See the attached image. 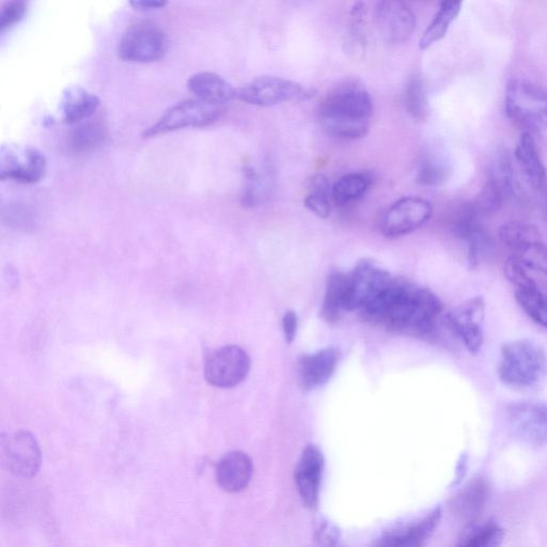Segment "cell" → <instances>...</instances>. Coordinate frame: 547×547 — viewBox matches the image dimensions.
Listing matches in <instances>:
<instances>
[{
  "label": "cell",
  "mask_w": 547,
  "mask_h": 547,
  "mask_svg": "<svg viewBox=\"0 0 547 547\" xmlns=\"http://www.w3.org/2000/svg\"><path fill=\"white\" fill-rule=\"evenodd\" d=\"M366 317L390 330L412 337L428 338L439 327L443 305L426 288L394 279L364 310Z\"/></svg>",
  "instance_id": "cell-1"
},
{
  "label": "cell",
  "mask_w": 547,
  "mask_h": 547,
  "mask_svg": "<svg viewBox=\"0 0 547 547\" xmlns=\"http://www.w3.org/2000/svg\"><path fill=\"white\" fill-rule=\"evenodd\" d=\"M372 114L370 93L356 82H345L334 87L318 108V118L323 130L340 140L365 137L370 128Z\"/></svg>",
  "instance_id": "cell-2"
},
{
  "label": "cell",
  "mask_w": 547,
  "mask_h": 547,
  "mask_svg": "<svg viewBox=\"0 0 547 547\" xmlns=\"http://www.w3.org/2000/svg\"><path fill=\"white\" fill-rule=\"evenodd\" d=\"M498 375L512 388L538 387L547 377V353L535 340L510 341L500 350Z\"/></svg>",
  "instance_id": "cell-3"
},
{
  "label": "cell",
  "mask_w": 547,
  "mask_h": 547,
  "mask_svg": "<svg viewBox=\"0 0 547 547\" xmlns=\"http://www.w3.org/2000/svg\"><path fill=\"white\" fill-rule=\"evenodd\" d=\"M508 118L523 130L535 134L547 129V89L535 83L515 80L505 95Z\"/></svg>",
  "instance_id": "cell-4"
},
{
  "label": "cell",
  "mask_w": 547,
  "mask_h": 547,
  "mask_svg": "<svg viewBox=\"0 0 547 547\" xmlns=\"http://www.w3.org/2000/svg\"><path fill=\"white\" fill-rule=\"evenodd\" d=\"M314 96V90L278 76H260L237 89L238 100L259 107L306 101Z\"/></svg>",
  "instance_id": "cell-5"
},
{
  "label": "cell",
  "mask_w": 547,
  "mask_h": 547,
  "mask_svg": "<svg viewBox=\"0 0 547 547\" xmlns=\"http://www.w3.org/2000/svg\"><path fill=\"white\" fill-rule=\"evenodd\" d=\"M225 106L214 105L200 100H185L170 107L168 111L144 132L145 138H152L186 128H203L220 119Z\"/></svg>",
  "instance_id": "cell-6"
},
{
  "label": "cell",
  "mask_w": 547,
  "mask_h": 547,
  "mask_svg": "<svg viewBox=\"0 0 547 547\" xmlns=\"http://www.w3.org/2000/svg\"><path fill=\"white\" fill-rule=\"evenodd\" d=\"M0 461L14 476L24 479L36 477L42 463L36 437L24 430L4 433L0 437Z\"/></svg>",
  "instance_id": "cell-7"
},
{
  "label": "cell",
  "mask_w": 547,
  "mask_h": 547,
  "mask_svg": "<svg viewBox=\"0 0 547 547\" xmlns=\"http://www.w3.org/2000/svg\"><path fill=\"white\" fill-rule=\"evenodd\" d=\"M167 50L165 31L151 23H140L129 28L118 46L119 57L133 64H151L163 58Z\"/></svg>",
  "instance_id": "cell-8"
},
{
  "label": "cell",
  "mask_w": 547,
  "mask_h": 547,
  "mask_svg": "<svg viewBox=\"0 0 547 547\" xmlns=\"http://www.w3.org/2000/svg\"><path fill=\"white\" fill-rule=\"evenodd\" d=\"M48 168L44 154L29 145L8 144L0 149V179L23 184L41 181Z\"/></svg>",
  "instance_id": "cell-9"
},
{
  "label": "cell",
  "mask_w": 547,
  "mask_h": 547,
  "mask_svg": "<svg viewBox=\"0 0 547 547\" xmlns=\"http://www.w3.org/2000/svg\"><path fill=\"white\" fill-rule=\"evenodd\" d=\"M392 276L378 263L363 260L347 275L345 308L348 311L364 310L384 291Z\"/></svg>",
  "instance_id": "cell-10"
},
{
  "label": "cell",
  "mask_w": 547,
  "mask_h": 547,
  "mask_svg": "<svg viewBox=\"0 0 547 547\" xmlns=\"http://www.w3.org/2000/svg\"><path fill=\"white\" fill-rule=\"evenodd\" d=\"M247 352L238 346H225L214 351L205 364L206 381L217 388H232L241 384L250 370Z\"/></svg>",
  "instance_id": "cell-11"
},
{
  "label": "cell",
  "mask_w": 547,
  "mask_h": 547,
  "mask_svg": "<svg viewBox=\"0 0 547 547\" xmlns=\"http://www.w3.org/2000/svg\"><path fill=\"white\" fill-rule=\"evenodd\" d=\"M431 203L419 197H405L394 203L383 216L382 232L386 238L396 239L410 234L430 221Z\"/></svg>",
  "instance_id": "cell-12"
},
{
  "label": "cell",
  "mask_w": 547,
  "mask_h": 547,
  "mask_svg": "<svg viewBox=\"0 0 547 547\" xmlns=\"http://www.w3.org/2000/svg\"><path fill=\"white\" fill-rule=\"evenodd\" d=\"M507 418L514 434L524 443L547 445V405L538 402H515L507 408Z\"/></svg>",
  "instance_id": "cell-13"
},
{
  "label": "cell",
  "mask_w": 547,
  "mask_h": 547,
  "mask_svg": "<svg viewBox=\"0 0 547 547\" xmlns=\"http://www.w3.org/2000/svg\"><path fill=\"white\" fill-rule=\"evenodd\" d=\"M484 315H486V304L479 296L459 305L448 315L452 330L472 354H478L483 346Z\"/></svg>",
  "instance_id": "cell-14"
},
{
  "label": "cell",
  "mask_w": 547,
  "mask_h": 547,
  "mask_svg": "<svg viewBox=\"0 0 547 547\" xmlns=\"http://www.w3.org/2000/svg\"><path fill=\"white\" fill-rule=\"evenodd\" d=\"M375 22L382 38L390 44L409 40L416 28L413 11L408 5L397 0H386L377 5Z\"/></svg>",
  "instance_id": "cell-15"
},
{
  "label": "cell",
  "mask_w": 547,
  "mask_h": 547,
  "mask_svg": "<svg viewBox=\"0 0 547 547\" xmlns=\"http://www.w3.org/2000/svg\"><path fill=\"white\" fill-rule=\"evenodd\" d=\"M325 461L322 451L315 445L305 448L295 470V482L303 503L309 509L319 505Z\"/></svg>",
  "instance_id": "cell-16"
},
{
  "label": "cell",
  "mask_w": 547,
  "mask_h": 547,
  "mask_svg": "<svg viewBox=\"0 0 547 547\" xmlns=\"http://www.w3.org/2000/svg\"><path fill=\"white\" fill-rule=\"evenodd\" d=\"M441 519L442 509L437 507L416 523L389 531L374 541L371 547H424Z\"/></svg>",
  "instance_id": "cell-17"
},
{
  "label": "cell",
  "mask_w": 547,
  "mask_h": 547,
  "mask_svg": "<svg viewBox=\"0 0 547 547\" xmlns=\"http://www.w3.org/2000/svg\"><path fill=\"white\" fill-rule=\"evenodd\" d=\"M254 466L252 460L242 451H231L216 467L218 486L228 493H239L252 481Z\"/></svg>",
  "instance_id": "cell-18"
},
{
  "label": "cell",
  "mask_w": 547,
  "mask_h": 547,
  "mask_svg": "<svg viewBox=\"0 0 547 547\" xmlns=\"http://www.w3.org/2000/svg\"><path fill=\"white\" fill-rule=\"evenodd\" d=\"M338 362L339 352L334 348L322 349L303 356L299 365L303 389L311 390L324 385L333 377Z\"/></svg>",
  "instance_id": "cell-19"
},
{
  "label": "cell",
  "mask_w": 547,
  "mask_h": 547,
  "mask_svg": "<svg viewBox=\"0 0 547 547\" xmlns=\"http://www.w3.org/2000/svg\"><path fill=\"white\" fill-rule=\"evenodd\" d=\"M189 89L197 100L225 106L233 99H237V89H234L224 77L213 72H199L187 81Z\"/></svg>",
  "instance_id": "cell-20"
},
{
  "label": "cell",
  "mask_w": 547,
  "mask_h": 547,
  "mask_svg": "<svg viewBox=\"0 0 547 547\" xmlns=\"http://www.w3.org/2000/svg\"><path fill=\"white\" fill-rule=\"evenodd\" d=\"M101 105L100 99L88 90L73 86L62 93L60 111L68 124L82 123L95 116Z\"/></svg>",
  "instance_id": "cell-21"
},
{
  "label": "cell",
  "mask_w": 547,
  "mask_h": 547,
  "mask_svg": "<svg viewBox=\"0 0 547 547\" xmlns=\"http://www.w3.org/2000/svg\"><path fill=\"white\" fill-rule=\"evenodd\" d=\"M489 484L486 480L478 478L468 483L455 498L452 499L453 513L464 523H474L489 497Z\"/></svg>",
  "instance_id": "cell-22"
},
{
  "label": "cell",
  "mask_w": 547,
  "mask_h": 547,
  "mask_svg": "<svg viewBox=\"0 0 547 547\" xmlns=\"http://www.w3.org/2000/svg\"><path fill=\"white\" fill-rule=\"evenodd\" d=\"M517 159L523 174L535 190L544 189L547 181L546 168L541 160L540 152L533 135L523 133L520 142L515 151Z\"/></svg>",
  "instance_id": "cell-23"
},
{
  "label": "cell",
  "mask_w": 547,
  "mask_h": 547,
  "mask_svg": "<svg viewBox=\"0 0 547 547\" xmlns=\"http://www.w3.org/2000/svg\"><path fill=\"white\" fill-rule=\"evenodd\" d=\"M373 177L367 171L341 177L333 184L332 201L336 207L345 208L361 199L370 190Z\"/></svg>",
  "instance_id": "cell-24"
},
{
  "label": "cell",
  "mask_w": 547,
  "mask_h": 547,
  "mask_svg": "<svg viewBox=\"0 0 547 547\" xmlns=\"http://www.w3.org/2000/svg\"><path fill=\"white\" fill-rule=\"evenodd\" d=\"M106 132V125L100 119L86 120L71 133L68 147L77 154L89 153L104 144Z\"/></svg>",
  "instance_id": "cell-25"
},
{
  "label": "cell",
  "mask_w": 547,
  "mask_h": 547,
  "mask_svg": "<svg viewBox=\"0 0 547 547\" xmlns=\"http://www.w3.org/2000/svg\"><path fill=\"white\" fill-rule=\"evenodd\" d=\"M460 2H443L431 24L421 37L419 46L421 50H428L432 45L441 41L448 33L450 25L455 21L461 11Z\"/></svg>",
  "instance_id": "cell-26"
},
{
  "label": "cell",
  "mask_w": 547,
  "mask_h": 547,
  "mask_svg": "<svg viewBox=\"0 0 547 547\" xmlns=\"http://www.w3.org/2000/svg\"><path fill=\"white\" fill-rule=\"evenodd\" d=\"M347 275L333 273L327 280L322 318L328 323L337 322L345 308Z\"/></svg>",
  "instance_id": "cell-27"
},
{
  "label": "cell",
  "mask_w": 547,
  "mask_h": 547,
  "mask_svg": "<svg viewBox=\"0 0 547 547\" xmlns=\"http://www.w3.org/2000/svg\"><path fill=\"white\" fill-rule=\"evenodd\" d=\"M307 189L305 207L320 218L330 216L333 202V185L330 180L324 175H316L309 180Z\"/></svg>",
  "instance_id": "cell-28"
},
{
  "label": "cell",
  "mask_w": 547,
  "mask_h": 547,
  "mask_svg": "<svg viewBox=\"0 0 547 547\" xmlns=\"http://www.w3.org/2000/svg\"><path fill=\"white\" fill-rule=\"evenodd\" d=\"M499 239L513 253L519 252L522 248L542 242V237L539 229L530 224L522 222H510L499 229Z\"/></svg>",
  "instance_id": "cell-29"
},
{
  "label": "cell",
  "mask_w": 547,
  "mask_h": 547,
  "mask_svg": "<svg viewBox=\"0 0 547 547\" xmlns=\"http://www.w3.org/2000/svg\"><path fill=\"white\" fill-rule=\"evenodd\" d=\"M504 540V529L495 523H489L467 530L457 547H500Z\"/></svg>",
  "instance_id": "cell-30"
},
{
  "label": "cell",
  "mask_w": 547,
  "mask_h": 547,
  "mask_svg": "<svg viewBox=\"0 0 547 547\" xmlns=\"http://www.w3.org/2000/svg\"><path fill=\"white\" fill-rule=\"evenodd\" d=\"M404 105L406 111L418 120H424L428 114L427 91L423 80L418 75L410 78L404 90Z\"/></svg>",
  "instance_id": "cell-31"
},
{
  "label": "cell",
  "mask_w": 547,
  "mask_h": 547,
  "mask_svg": "<svg viewBox=\"0 0 547 547\" xmlns=\"http://www.w3.org/2000/svg\"><path fill=\"white\" fill-rule=\"evenodd\" d=\"M515 299L531 320L547 327V295H544L539 288L517 290Z\"/></svg>",
  "instance_id": "cell-32"
},
{
  "label": "cell",
  "mask_w": 547,
  "mask_h": 547,
  "mask_svg": "<svg viewBox=\"0 0 547 547\" xmlns=\"http://www.w3.org/2000/svg\"><path fill=\"white\" fill-rule=\"evenodd\" d=\"M489 181L495 183L509 198L515 190L514 168L506 150L497 152Z\"/></svg>",
  "instance_id": "cell-33"
},
{
  "label": "cell",
  "mask_w": 547,
  "mask_h": 547,
  "mask_svg": "<svg viewBox=\"0 0 547 547\" xmlns=\"http://www.w3.org/2000/svg\"><path fill=\"white\" fill-rule=\"evenodd\" d=\"M506 199L508 198L505 193L495 183L488 180L477 198L472 202V206L477 214L482 217L499 211Z\"/></svg>",
  "instance_id": "cell-34"
},
{
  "label": "cell",
  "mask_w": 547,
  "mask_h": 547,
  "mask_svg": "<svg viewBox=\"0 0 547 547\" xmlns=\"http://www.w3.org/2000/svg\"><path fill=\"white\" fill-rule=\"evenodd\" d=\"M468 246V261L476 268L480 262L492 253L494 248L491 234L480 225L465 241Z\"/></svg>",
  "instance_id": "cell-35"
},
{
  "label": "cell",
  "mask_w": 547,
  "mask_h": 547,
  "mask_svg": "<svg viewBox=\"0 0 547 547\" xmlns=\"http://www.w3.org/2000/svg\"><path fill=\"white\" fill-rule=\"evenodd\" d=\"M367 9L365 4H356L351 11V30L347 41L348 51L362 55L366 49L365 18Z\"/></svg>",
  "instance_id": "cell-36"
},
{
  "label": "cell",
  "mask_w": 547,
  "mask_h": 547,
  "mask_svg": "<svg viewBox=\"0 0 547 547\" xmlns=\"http://www.w3.org/2000/svg\"><path fill=\"white\" fill-rule=\"evenodd\" d=\"M527 269L547 274V246L543 242L530 244L513 253Z\"/></svg>",
  "instance_id": "cell-37"
},
{
  "label": "cell",
  "mask_w": 547,
  "mask_h": 547,
  "mask_svg": "<svg viewBox=\"0 0 547 547\" xmlns=\"http://www.w3.org/2000/svg\"><path fill=\"white\" fill-rule=\"evenodd\" d=\"M525 265L514 256H511L505 265V275L517 290L538 288L535 280L528 274Z\"/></svg>",
  "instance_id": "cell-38"
},
{
  "label": "cell",
  "mask_w": 547,
  "mask_h": 547,
  "mask_svg": "<svg viewBox=\"0 0 547 547\" xmlns=\"http://www.w3.org/2000/svg\"><path fill=\"white\" fill-rule=\"evenodd\" d=\"M28 4L24 0H12L6 3L0 10V31L10 29L25 17Z\"/></svg>",
  "instance_id": "cell-39"
},
{
  "label": "cell",
  "mask_w": 547,
  "mask_h": 547,
  "mask_svg": "<svg viewBox=\"0 0 547 547\" xmlns=\"http://www.w3.org/2000/svg\"><path fill=\"white\" fill-rule=\"evenodd\" d=\"M445 179V171L432 161L421 164L418 170L417 181L427 186L440 185Z\"/></svg>",
  "instance_id": "cell-40"
},
{
  "label": "cell",
  "mask_w": 547,
  "mask_h": 547,
  "mask_svg": "<svg viewBox=\"0 0 547 547\" xmlns=\"http://www.w3.org/2000/svg\"><path fill=\"white\" fill-rule=\"evenodd\" d=\"M298 327V315H296L294 311H287L283 318V331L288 345H292L295 340L296 333H298Z\"/></svg>",
  "instance_id": "cell-41"
},
{
  "label": "cell",
  "mask_w": 547,
  "mask_h": 547,
  "mask_svg": "<svg viewBox=\"0 0 547 547\" xmlns=\"http://www.w3.org/2000/svg\"><path fill=\"white\" fill-rule=\"evenodd\" d=\"M166 5V2H156V0H135V2H131V6L138 11L161 9Z\"/></svg>",
  "instance_id": "cell-42"
},
{
  "label": "cell",
  "mask_w": 547,
  "mask_h": 547,
  "mask_svg": "<svg viewBox=\"0 0 547 547\" xmlns=\"http://www.w3.org/2000/svg\"><path fill=\"white\" fill-rule=\"evenodd\" d=\"M323 545L326 546V547H337L336 542L326 543V544H323Z\"/></svg>",
  "instance_id": "cell-43"
},
{
  "label": "cell",
  "mask_w": 547,
  "mask_h": 547,
  "mask_svg": "<svg viewBox=\"0 0 547 547\" xmlns=\"http://www.w3.org/2000/svg\"><path fill=\"white\" fill-rule=\"evenodd\" d=\"M545 217H546V221H547V198H546V201H545Z\"/></svg>",
  "instance_id": "cell-44"
}]
</instances>
